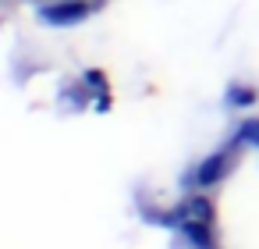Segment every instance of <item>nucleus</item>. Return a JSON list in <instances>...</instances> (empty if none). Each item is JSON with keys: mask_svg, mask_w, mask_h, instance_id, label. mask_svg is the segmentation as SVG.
Instances as JSON below:
<instances>
[{"mask_svg": "<svg viewBox=\"0 0 259 249\" xmlns=\"http://www.w3.org/2000/svg\"><path fill=\"white\" fill-rule=\"evenodd\" d=\"M231 167H234V146L217 150V153H209L206 160H199V164L181 178V185H185V189H213V185H220V182L231 174Z\"/></svg>", "mask_w": 259, "mask_h": 249, "instance_id": "nucleus-1", "label": "nucleus"}, {"mask_svg": "<svg viewBox=\"0 0 259 249\" xmlns=\"http://www.w3.org/2000/svg\"><path fill=\"white\" fill-rule=\"evenodd\" d=\"M192 221H209L213 224V199L209 196H202L199 189H188V196L178 203V206H170V210H163V217H160V224L163 228H181V224H192Z\"/></svg>", "mask_w": 259, "mask_h": 249, "instance_id": "nucleus-3", "label": "nucleus"}, {"mask_svg": "<svg viewBox=\"0 0 259 249\" xmlns=\"http://www.w3.org/2000/svg\"><path fill=\"white\" fill-rule=\"evenodd\" d=\"M89 15H93L89 0H54V4L36 8V22H43L47 29H71L82 25Z\"/></svg>", "mask_w": 259, "mask_h": 249, "instance_id": "nucleus-2", "label": "nucleus"}, {"mask_svg": "<svg viewBox=\"0 0 259 249\" xmlns=\"http://www.w3.org/2000/svg\"><path fill=\"white\" fill-rule=\"evenodd\" d=\"M178 235L188 242V245H199V249H213L217 245V231L209 221H192V224H181Z\"/></svg>", "mask_w": 259, "mask_h": 249, "instance_id": "nucleus-4", "label": "nucleus"}, {"mask_svg": "<svg viewBox=\"0 0 259 249\" xmlns=\"http://www.w3.org/2000/svg\"><path fill=\"white\" fill-rule=\"evenodd\" d=\"M255 100H259V93H255L252 86H245V82H227V89H224V103H227V111L255 107Z\"/></svg>", "mask_w": 259, "mask_h": 249, "instance_id": "nucleus-5", "label": "nucleus"}, {"mask_svg": "<svg viewBox=\"0 0 259 249\" xmlns=\"http://www.w3.org/2000/svg\"><path fill=\"white\" fill-rule=\"evenodd\" d=\"M82 86H89V89H96V96H103V93H107V82H103V72H96V68H89V72L82 75Z\"/></svg>", "mask_w": 259, "mask_h": 249, "instance_id": "nucleus-7", "label": "nucleus"}, {"mask_svg": "<svg viewBox=\"0 0 259 249\" xmlns=\"http://www.w3.org/2000/svg\"><path fill=\"white\" fill-rule=\"evenodd\" d=\"M231 146H234V150H238V146H255V150H259V118H245V121L234 128Z\"/></svg>", "mask_w": 259, "mask_h": 249, "instance_id": "nucleus-6", "label": "nucleus"}]
</instances>
